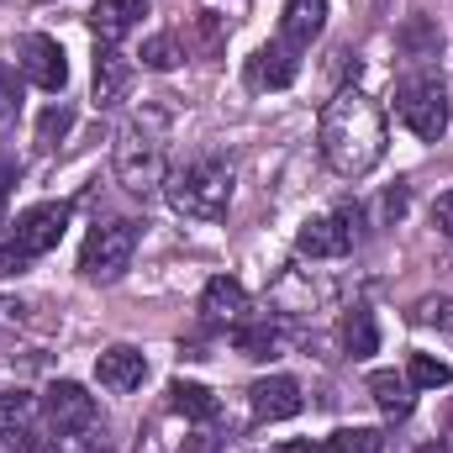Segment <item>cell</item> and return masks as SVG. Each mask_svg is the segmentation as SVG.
Returning <instances> with one entry per match:
<instances>
[{"label":"cell","mask_w":453,"mask_h":453,"mask_svg":"<svg viewBox=\"0 0 453 453\" xmlns=\"http://www.w3.org/2000/svg\"><path fill=\"white\" fill-rule=\"evenodd\" d=\"M438 42H443V37H438L433 21H406V27H401V48H406L411 58H433Z\"/></svg>","instance_id":"cell-25"},{"label":"cell","mask_w":453,"mask_h":453,"mask_svg":"<svg viewBox=\"0 0 453 453\" xmlns=\"http://www.w3.org/2000/svg\"><path fill=\"white\" fill-rule=\"evenodd\" d=\"M317 142H322V158L338 169L342 180H364L380 158H385V111L374 96L364 90H338L327 106H322V121H317Z\"/></svg>","instance_id":"cell-1"},{"label":"cell","mask_w":453,"mask_h":453,"mask_svg":"<svg viewBox=\"0 0 453 453\" xmlns=\"http://www.w3.org/2000/svg\"><path fill=\"white\" fill-rule=\"evenodd\" d=\"M342 342H348V358H369L380 348V322H374L369 306H353L342 317Z\"/></svg>","instance_id":"cell-20"},{"label":"cell","mask_w":453,"mask_h":453,"mask_svg":"<svg viewBox=\"0 0 453 453\" xmlns=\"http://www.w3.org/2000/svg\"><path fill=\"white\" fill-rule=\"evenodd\" d=\"M164 196L180 217L190 222H222L232 206V164L222 158H196L164 180Z\"/></svg>","instance_id":"cell-2"},{"label":"cell","mask_w":453,"mask_h":453,"mask_svg":"<svg viewBox=\"0 0 453 453\" xmlns=\"http://www.w3.org/2000/svg\"><path fill=\"white\" fill-rule=\"evenodd\" d=\"M369 395H374V406H380L390 422H406V417H411V380H406V374H395V369L369 374Z\"/></svg>","instance_id":"cell-18"},{"label":"cell","mask_w":453,"mask_h":453,"mask_svg":"<svg viewBox=\"0 0 453 453\" xmlns=\"http://www.w3.org/2000/svg\"><path fill=\"white\" fill-rule=\"evenodd\" d=\"M201 317H206L211 327H237V322L248 317V290H242V280H232V274L206 280V290H201Z\"/></svg>","instance_id":"cell-13"},{"label":"cell","mask_w":453,"mask_h":453,"mask_svg":"<svg viewBox=\"0 0 453 453\" xmlns=\"http://www.w3.org/2000/svg\"><path fill=\"white\" fill-rule=\"evenodd\" d=\"M395 116L422 142H438L449 132V90H443V80L438 74H406L395 85Z\"/></svg>","instance_id":"cell-5"},{"label":"cell","mask_w":453,"mask_h":453,"mask_svg":"<svg viewBox=\"0 0 453 453\" xmlns=\"http://www.w3.org/2000/svg\"><path fill=\"white\" fill-rule=\"evenodd\" d=\"M274 453H317V449H311V443H301V438H296V443H280V449H274Z\"/></svg>","instance_id":"cell-31"},{"label":"cell","mask_w":453,"mask_h":453,"mask_svg":"<svg viewBox=\"0 0 453 453\" xmlns=\"http://www.w3.org/2000/svg\"><path fill=\"white\" fill-rule=\"evenodd\" d=\"M11 185H16V158H5V153H0V201H5V190H11Z\"/></svg>","instance_id":"cell-30"},{"label":"cell","mask_w":453,"mask_h":453,"mask_svg":"<svg viewBox=\"0 0 453 453\" xmlns=\"http://www.w3.org/2000/svg\"><path fill=\"white\" fill-rule=\"evenodd\" d=\"M433 222H438V232H449L453 237V190H443V196L433 201Z\"/></svg>","instance_id":"cell-29"},{"label":"cell","mask_w":453,"mask_h":453,"mask_svg":"<svg viewBox=\"0 0 453 453\" xmlns=\"http://www.w3.org/2000/svg\"><path fill=\"white\" fill-rule=\"evenodd\" d=\"M96 380L116 390V395H127V390H142V380H148V358L137 353V348H127V342H116L106 348L101 358H96Z\"/></svg>","instance_id":"cell-15"},{"label":"cell","mask_w":453,"mask_h":453,"mask_svg":"<svg viewBox=\"0 0 453 453\" xmlns=\"http://www.w3.org/2000/svg\"><path fill=\"white\" fill-rule=\"evenodd\" d=\"M296 74H301V53L290 48V42H264L253 58H248V85L253 90H290L296 85Z\"/></svg>","instance_id":"cell-10"},{"label":"cell","mask_w":453,"mask_h":453,"mask_svg":"<svg viewBox=\"0 0 453 453\" xmlns=\"http://www.w3.org/2000/svg\"><path fill=\"white\" fill-rule=\"evenodd\" d=\"M64 226H69V201H42V206L21 211L16 226H11V237L0 242V274H21L32 258L53 253Z\"/></svg>","instance_id":"cell-4"},{"label":"cell","mask_w":453,"mask_h":453,"mask_svg":"<svg viewBox=\"0 0 453 453\" xmlns=\"http://www.w3.org/2000/svg\"><path fill=\"white\" fill-rule=\"evenodd\" d=\"M16 74H21L27 85H37V90L58 96V90L69 85V58H64L58 37H48V32H27V37L16 42Z\"/></svg>","instance_id":"cell-7"},{"label":"cell","mask_w":453,"mask_h":453,"mask_svg":"<svg viewBox=\"0 0 453 453\" xmlns=\"http://www.w3.org/2000/svg\"><path fill=\"white\" fill-rule=\"evenodd\" d=\"M248 406H253V422H290L306 406V395H301V385L290 374H269V380H258L248 390Z\"/></svg>","instance_id":"cell-12"},{"label":"cell","mask_w":453,"mask_h":453,"mask_svg":"<svg viewBox=\"0 0 453 453\" xmlns=\"http://www.w3.org/2000/svg\"><path fill=\"white\" fill-rule=\"evenodd\" d=\"M353 242H358V206H338L327 217H311L296 232L301 258H342V253H353Z\"/></svg>","instance_id":"cell-8"},{"label":"cell","mask_w":453,"mask_h":453,"mask_svg":"<svg viewBox=\"0 0 453 453\" xmlns=\"http://www.w3.org/2000/svg\"><path fill=\"white\" fill-rule=\"evenodd\" d=\"M27 417H32V395H27V390H0V427L16 433Z\"/></svg>","instance_id":"cell-28"},{"label":"cell","mask_w":453,"mask_h":453,"mask_svg":"<svg viewBox=\"0 0 453 453\" xmlns=\"http://www.w3.org/2000/svg\"><path fill=\"white\" fill-rule=\"evenodd\" d=\"M132 74H137V64H132L116 42H96V69H90L96 106H121L127 90H132Z\"/></svg>","instance_id":"cell-11"},{"label":"cell","mask_w":453,"mask_h":453,"mask_svg":"<svg viewBox=\"0 0 453 453\" xmlns=\"http://www.w3.org/2000/svg\"><path fill=\"white\" fill-rule=\"evenodd\" d=\"M16 443H21V438H16V433H5V427H0V453H16Z\"/></svg>","instance_id":"cell-32"},{"label":"cell","mask_w":453,"mask_h":453,"mask_svg":"<svg viewBox=\"0 0 453 453\" xmlns=\"http://www.w3.org/2000/svg\"><path fill=\"white\" fill-rule=\"evenodd\" d=\"M232 348L242 353V358H280V348H285V322L280 317H258V322H237L232 327Z\"/></svg>","instance_id":"cell-17"},{"label":"cell","mask_w":453,"mask_h":453,"mask_svg":"<svg viewBox=\"0 0 453 453\" xmlns=\"http://www.w3.org/2000/svg\"><path fill=\"white\" fill-rule=\"evenodd\" d=\"M132 253H137V222H127V217L96 222L85 232V248H80V274L96 280V285H111V280L127 274Z\"/></svg>","instance_id":"cell-6"},{"label":"cell","mask_w":453,"mask_h":453,"mask_svg":"<svg viewBox=\"0 0 453 453\" xmlns=\"http://www.w3.org/2000/svg\"><path fill=\"white\" fill-rule=\"evenodd\" d=\"M422 453H449V449H443V443H433V449H422Z\"/></svg>","instance_id":"cell-33"},{"label":"cell","mask_w":453,"mask_h":453,"mask_svg":"<svg viewBox=\"0 0 453 453\" xmlns=\"http://www.w3.org/2000/svg\"><path fill=\"white\" fill-rule=\"evenodd\" d=\"M406 380H411V390H449L453 369L443 358H433V353H411L406 358Z\"/></svg>","instance_id":"cell-21"},{"label":"cell","mask_w":453,"mask_h":453,"mask_svg":"<svg viewBox=\"0 0 453 453\" xmlns=\"http://www.w3.org/2000/svg\"><path fill=\"white\" fill-rule=\"evenodd\" d=\"M327 453H385V433L380 427H338L327 438Z\"/></svg>","instance_id":"cell-24"},{"label":"cell","mask_w":453,"mask_h":453,"mask_svg":"<svg viewBox=\"0 0 453 453\" xmlns=\"http://www.w3.org/2000/svg\"><path fill=\"white\" fill-rule=\"evenodd\" d=\"M411 322L453 342V296H422V301L411 306Z\"/></svg>","instance_id":"cell-22"},{"label":"cell","mask_w":453,"mask_h":453,"mask_svg":"<svg viewBox=\"0 0 453 453\" xmlns=\"http://www.w3.org/2000/svg\"><path fill=\"white\" fill-rule=\"evenodd\" d=\"M327 27V0H285L280 11V42H290L296 53H306Z\"/></svg>","instance_id":"cell-14"},{"label":"cell","mask_w":453,"mask_h":453,"mask_svg":"<svg viewBox=\"0 0 453 453\" xmlns=\"http://www.w3.org/2000/svg\"><path fill=\"white\" fill-rule=\"evenodd\" d=\"M42 411H48V427H53V433H64V438H74V433H90V427H96V395H90L85 385H74V380L48 385Z\"/></svg>","instance_id":"cell-9"},{"label":"cell","mask_w":453,"mask_h":453,"mask_svg":"<svg viewBox=\"0 0 453 453\" xmlns=\"http://www.w3.org/2000/svg\"><path fill=\"white\" fill-rule=\"evenodd\" d=\"M169 406H174L185 422H217V411H222V401H217L206 385H196V380H174V385H169Z\"/></svg>","instance_id":"cell-19"},{"label":"cell","mask_w":453,"mask_h":453,"mask_svg":"<svg viewBox=\"0 0 453 453\" xmlns=\"http://www.w3.org/2000/svg\"><path fill=\"white\" fill-rule=\"evenodd\" d=\"M111 153H116V180H121L132 196H153V190H164V180H169V158H164L158 127H153L148 116L121 121Z\"/></svg>","instance_id":"cell-3"},{"label":"cell","mask_w":453,"mask_h":453,"mask_svg":"<svg viewBox=\"0 0 453 453\" xmlns=\"http://www.w3.org/2000/svg\"><path fill=\"white\" fill-rule=\"evenodd\" d=\"M137 16H148V0H96L90 32H96V42H121L137 27Z\"/></svg>","instance_id":"cell-16"},{"label":"cell","mask_w":453,"mask_h":453,"mask_svg":"<svg viewBox=\"0 0 453 453\" xmlns=\"http://www.w3.org/2000/svg\"><path fill=\"white\" fill-rule=\"evenodd\" d=\"M21 111V74L11 64H0V127H11Z\"/></svg>","instance_id":"cell-27"},{"label":"cell","mask_w":453,"mask_h":453,"mask_svg":"<svg viewBox=\"0 0 453 453\" xmlns=\"http://www.w3.org/2000/svg\"><path fill=\"white\" fill-rule=\"evenodd\" d=\"M69 127H74V111L69 106H48V111L37 116V148H58L69 137Z\"/></svg>","instance_id":"cell-26"},{"label":"cell","mask_w":453,"mask_h":453,"mask_svg":"<svg viewBox=\"0 0 453 453\" xmlns=\"http://www.w3.org/2000/svg\"><path fill=\"white\" fill-rule=\"evenodd\" d=\"M137 58H142V69H153V74H169V69L185 58V48H180V37H174V32H153V37L142 42V53H137Z\"/></svg>","instance_id":"cell-23"}]
</instances>
